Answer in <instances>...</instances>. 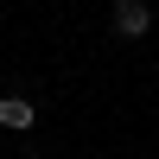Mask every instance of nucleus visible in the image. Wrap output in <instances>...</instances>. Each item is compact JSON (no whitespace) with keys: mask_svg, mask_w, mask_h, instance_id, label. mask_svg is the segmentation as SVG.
<instances>
[{"mask_svg":"<svg viewBox=\"0 0 159 159\" xmlns=\"http://www.w3.org/2000/svg\"><path fill=\"white\" fill-rule=\"evenodd\" d=\"M108 19H115V32H121V38H147L153 7H147V0H115V13H108Z\"/></svg>","mask_w":159,"mask_h":159,"instance_id":"1","label":"nucleus"},{"mask_svg":"<svg viewBox=\"0 0 159 159\" xmlns=\"http://www.w3.org/2000/svg\"><path fill=\"white\" fill-rule=\"evenodd\" d=\"M38 121V108L25 96H0V127H13V134H25V127Z\"/></svg>","mask_w":159,"mask_h":159,"instance_id":"2","label":"nucleus"},{"mask_svg":"<svg viewBox=\"0 0 159 159\" xmlns=\"http://www.w3.org/2000/svg\"><path fill=\"white\" fill-rule=\"evenodd\" d=\"M147 7H153V0H147Z\"/></svg>","mask_w":159,"mask_h":159,"instance_id":"3","label":"nucleus"}]
</instances>
